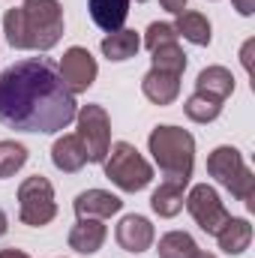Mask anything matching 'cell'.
<instances>
[{
  "label": "cell",
  "instance_id": "6da1fadb",
  "mask_svg": "<svg viewBox=\"0 0 255 258\" xmlns=\"http://www.w3.org/2000/svg\"><path fill=\"white\" fill-rule=\"evenodd\" d=\"M75 120V93H69L57 66L45 57L18 60L0 75V123L18 132H60Z\"/></svg>",
  "mask_w": 255,
  "mask_h": 258
},
{
  "label": "cell",
  "instance_id": "7a4b0ae2",
  "mask_svg": "<svg viewBox=\"0 0 255 258\" xmlns=\"http://www.w3.org/2000/svg\"><path fill=\"white\" fill-rule=\"evenodd\" d=\"M3 33L18 51H48L63 36V6L57 0H24L3 15Z\"/></svg>",
  "mask_w": 255,
  "mask_h": 258
},
{
  "label": "cell",
  "instance_id": "3957f363",
  "mask_svg": "<svg viewBox=\"0 0 255 258\" xmlns=\"http://www.w3.org/2000/svg\"><path fill=\"white\" fill-rule=\"evenodd\" d=\"M165 183L186 186L195 165V138L180 126H156L147 138Z\"/></svg>",
  "mask_w": 255,
  "mask_h": 258
},
{
  "label": "cell",
  "instance_id": "277c9868",
  "mask_svg": "<svg viewBox=\"0 0 255 258\" xmlns=\"http://www.w3.org/2000/svg\"><path fill=\"white\" fill-rule=\"evenodd\" d=\"M105 165V177L123 189V192H141L150 180H153V168L150 162L129 144V141H114L102 159Z\"/></svg>",
  "mask_w": 255,
  "mask_h": 258
},
{
  "label": "cell",
  "instance_id": "5b68a950",
  "mask_svg": "<svg viewBox=\"0 0 255 258\" xmlns=\"http://www.w3.org/2000/svg\"><path fill=\"white\" fill-rule=\"evenodd\" d=\"M207 174H210L219 186H225L237 201H246V204L252 207L255 177H252V171L246 168V162H243V156H240L237 147H228V144H225V147H216V150L207 156Z\"/></svg>",
  "mask_w": 255,
  "mask_h": 258
},
{
  "label": "cell",
  "instance_id": "8992f818",
  "mask_svg": "<svg viewBox=\"0 0 255 258\" xmlns=\"http://www.w3.org/2000/svg\"><path fill=\"white\" fill-rule=\"evenodd\" d=\"M57 216V201H54V186L48 177L33 174L18 186V219L30 228L48 225Z\"/></svg>",
  "mask_w": 255,
  "mask_h": 258
},
{
  "label": "cell",
  "instance_id": "52a82bcc",
  "mask_svg": "<svg viewBox=\"0 0 255 258\" xmlns=\"http://www.w3.org/2000/svg\"><path fill=\"white\" fill-rule=\"evenodd\" d=\"M78 120V138L87 150V162H102L108 147H111V120L108 111L102 105H84L81 111H75Z\"/></svg>",
  "mask_w": 255,
  "mask_h": 258
},
{
  "label": "cell",
  "instance_id": "ba28073f",
  "mask_svg": "<svg viewBox=\"0 0 255 258\" xmlns=\"http://www.w3.org/2000/svg\"><path fill=\"white\" fill-rule=\"evenodd\" d=\"M183 204H186V210L192 213V219H195V225L201 228V231H207V234H219V228L231 219V213L225 210V204L219 201V195L213 186H207V183H198V186H192L189 195L183 198Z\"/></svg>",
  "mask_w": 255,
  "mask_h": 258
},
{
  "label": "cell",
  "instance_id": "9c48e42d",
  "mask_svg": "<svg viewBox=\"0 0 255 258\" xmlns=\"http://www.w3.org/2000/svg\"><path fill=\"white\" fill-rule=\"evenodd\" d=\"M57 72H60L63 84L69 87V93H84V90L96 81L99 66H96L93 54H90L87 48L72 45V48L63 54V60H60V66H57Z\"/></svg>",
  "mask_w": 255,
  "mask_h": 258
},
{
  "label": "cell",
  "instance_id": "30bf717a",
  "mask_svg": "<svg viewBox=\"0 0 255 258\" xmlns=\"http://www.w3.org/2000/svg\"><path fill=\"white\" fill-rule=\"evenodd\" d=\"M114 237H117L120 249H126V252H147L150 243H153V225H150V219H144L138 213H129L117 222Z\"/></svg>",
  "mask_w": 255,
  "mask_h": 258
},
{
  "label": "cell",
  "instance_id": "8fae6325",
  "mask_svg": "<svg viewBox=\"0 0 255 258\" xmlns=\"http://www.w3.org/2000/svg\"><path fill=\"white\" fill-rule=\"evenodd\" d=\"M105 234H108V231H105L102 219L81 216V219L72 225V231H69V246H72L75 252H81V255H93V252L102 249Z\"/></svg>",
  "mask_w": 255,
  "mask_h": 258
},
{
  "label": "cell",
  "instance_id": "7c38bea8",
  "mask_svg": "<svg viewBox=\"0 0 255 258\" xmlns=\"http://www.w3.org/2000/svg\"><path fill=\"white\" fill-rule=\"evenodd\" d=\"M141 93H144L153 105H171V102L177 99V93H180V75L150 69V72L141 78Z\"/></svg>",
  "mask_w": 255,
  "mask_h": 258
},
{
  "label": "cell",
  "instance_id": "4fadbf2b",
  "mask_svg": "<svg viewBox=\"0 0 255 258\" xmlns=\"http://www.w3.org/2000/svg\"><path fill=\"white\" fill-rule=\"evenodd\" d=\"M120 207H123V201H120L117 195L105 192V189H87V192H81L75 198V213H78V219H81V216L108 219V216L120 213Z\"/></svg>",
  "mask_w": 255,
  "mask_h": 258
},
{
  "label": "cell",
  "instance_id": "5bb4252c",
  "mask_svg": "<svg viewBox=\"0 0 255 258\" xmlns=\"http://www.w3.org/2000/svg\"><path fill=\"white\" fill-rule=\"evenodd\" d=\"M129 3L132 0H87V9H90V18L99 30L105 33H114V30H123V21L129 15Z\"/></svg>",
  "mask_w": 255,
  "mask_h": 258
},
{
  "label": "cell",
  "instance_id": "9a60e30c",
  "mask_svg": "<svg viewBox=\"0 0 255 258\" xmlns=\"http://www.w3.org/2000/svg\"><path fill=\"white\" fill-rule=\"evenodd\" d=\"M51 162H54V168H60L63 174L81 171V168L87 165V150H84L81 138H78V135H63V138H57L54 147H51Z\"/></svg>",
  "mask_w": 255,
  "mask_h": 258
},
{
  "label": "cell",
  "instance_id": "2e32d148",
  "mask_svg": "<svg viewBox=\"0 0 255 258\" xmlns=\"http://www.w3.org/2000/svg\"><path fill=\"white\" fill-rule=\"evenodd\" d=\"M195 93H207L213 99H228L234 93V75L225 69V66H207L198 72L195 78Z\"/></svg>",
  "mask_w": 255,
  "mask_h": 258
},
{
  "label": "cell",
  "instance_id": "e0dca14e",
  "mask_svg": "<svg viewBox=\"0 0 255 258\" xmlns=\"http://www.w3.org/2000/svg\"><path fill=\"white\" fill-rule=\"evenodd\" d=\"M216 243H219V249H222L225 255H240V252H246L249 243H252V225H249L246 219H234V216H231V219L219 228Z\"/></svg>",
  "mask_w": 255,
  "mask_h": 258
},
{
  "label": "cell",
  "instance_id": "ac0fdd59",
  "mask_svg": "<svg viewBox=\"0 0 255 258\" xmlns=\"http://www.w3.org/2000/svg\"><path fill=\"white\" fill-rule=\"evenodd\" d=\"M138 48H141L138 33H135V30H126V27H123V30H114V33H108V36L102 39V54H105L108 60H114V63L135 57Z\"/></svg>",
  "mask_w": 255,
  "mask_h": 258
},
{
  "label": "cell",
  "instance_id": "d6986e66",
  "mask_svg": "<svg viewBox=\"0 0 255 258\" xmlns=\"http://www.w3.org/2000/svg\"><path fill=\"white\" fill-rule=\"evenodd\" d=\"M183 189L186 186H177V183H159V189L150 195V207H153V213L156 216H162V219H171V216H177L180 210H183Z\"/></svg>",
  "mask_w": 255,
  "mask_h": 258
},
{
  "label": "cell",
  "instance_id": "ffe728a7",
  "mask_svg": "<svg viewBox=\"0 0 255 258\" xmlns=\"http://www.w3.org/2000/svg\"><path fill=\"white\" fill-rule=\"evenodd\" d=\"M174 30L177 36L189 39L192 45H210V21L201 12H180Z\"/></svg>",
  "mask_w": 255,
  "mask_h": 258
},
{
  "label": "cell",
  "instance_id": "44dd1931",
  "mask_svg": "<svg viewBox=\"0 0 255 258\" xmlns=\"http://www.w3.org/2000/svg\"><path fill=\"white\" fill-rule=\"evenodd\" d=\"M159 258H195L198 255V243L192 240L186 231H168L159 237Z\"/></svg>",
  "mask_w": 255,
  "mask_h": 258
},
{
  "label": "cell",
  "instance_id": "7402d4cb",
  "mask_svg": "<svg viewBox=\"0 0 255 258\" xmlns=\"http://www.w3.org/2000/svg\"><path fill=\"white\" fill-rule=\"evenodd\" d=\"M183 111L195 123H210V120H216L222 114V99H213L207 93H192L186 99V105H183Z\"/></svg>",
  "mask_w": 255,
  "mask_h": 258
},
{
  "label": "cell",
  "instance_id": "603a6c76",
  "mask_svg": "<svg viewBox=\"0 0 255 258\" xmlns=\"http://www.w3.org/2000/svg\"><path fill=\"white\" fill-rule=\"evenodd\" d=\"M150 54H153V69L171 72V75H183V69H186V54H183V48H180L177 42L159 45V48H153Z\"/></svg>",
  "mask_w": 255,
  "mask_h": 258
},
{
  "label": "cell",
  "instance_id": "cb8c5ba5",
  "mask_svg": "<svg viewBox=\"0 0 255 258\" xmlns=\"http://www.w3.org/2000/svg\"><path fill=\"white\" fill-rule=\"evenodd\" d=\"M27 162V147L18 141H0V180L12 177Z\"/></svg>",
  "mask_w": 255,
  "mask_h": 258
},
{
  "label": "cell",
  "instance_id": "d4e9b609",
  "mask_svg": "<svg viewBox=\"0 0 255 258\" xmlns=\"http://www.w3.org/2000/svg\"><path fill=\"white\" fill-rule=\"evenodd\" d=\"M171 42H177V30H174V24H168V21H153L150 27H147V33H144V45L153 51V48H159V45H171Z\"/></svg>",
  "mask_w": 255,
  "mask_h": 258
},
{
  "label": "cell",
  "instance_id": "484cf974",
  "mask_svg": "<svg viewBox=\"0 0 255 258\" xmlns=\"http://www.w3.org/2000/svg\"><path fill=\"white\" fill-rule=\"evenodd\" d=\"M159 3H162V9L171 12V15H180V12L186 9V0H159Z\"/></svg>",
  "mask_w": 255,
  "mask_h": 258
},
{
  "label": "cell",
  "instance_id": "4316f807",
  "mask_svg": "<svg viewBox=\"0 0 255 258\" xmlns=\"http://www.w3.org/2000/svg\"><path fill=\"white\" fill-rule=\"evenodd\" d=\"M231 3H234V9L240 15H252L255 12V0H231Z\"/></svg>",
  "mask_w": 255,
  "mask_h": 258
},
{
  "label": "cell",
  "instance_id": "83f0119b",
  "mask_svg": "<svg viewBox=\"0 0 255 258\" xmlns=\"http://www.w3.org/2000/svg\"><path fill=\"white\" fill-rule=\"evenodd\" d=\"M0 258H30V255L21 252V249H0Z\"/></svg>",
  "mask_w": 255,
  "mask_h": 258
},
{
  "label": "cell",
  "instance_id": "f1b7e54d",
  "mask_svg": "<svg viewBox=\"0 0 255 258\" xmlns=\"http://www.w3.org/2000/svg\"><path fill=\"white\" fill-rule=\"evenodd\" d=\"M6 228H9V219H6V213H3V210H0V237H3V234H6Z\"/></svg>",
  "mask_w": 255,
  "mask_h": 258
},
{
  "label": "cell",
  "instance_id": "f546056e",
  "mask_svg": "<svg viewBox=\"0 0 255 258\" xmlns=\"http://www.w3.org/2000/svg\"><path fill=\"white\" fill-rule=\"evenodd\" d=\"M195 258H216V255H210V252H198Z\"/></svg>",
  "mask_w": 255,
  "mask_h": 258
},
{
  "label": "cell",
  "instance_id": "4dcf8cb0",
  "mask_svg": "<svg viewBox=\"0 0 255 258\" xmlns=\"http://www.w3.org/2000/svg\"><path fill=\"white\" fill-rule=\"evenodd\" d=\"M135 3H144V0H135Z\"/></svg>",
  "mask_w": 255,
  "mask_h": 258
}]
</instances>
